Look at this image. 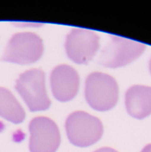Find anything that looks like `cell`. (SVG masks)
Listing matches in <instances>:
<instances>
[{
	"label": "cell",
	"mask_w": 151,
	"mask_h": 152,
	"mask_svg": "<svg viewBox=\"0 0 151 152\" xmlns=\"http://www.w3.org/2000/svg\"><path fill=\"white\" fill-rule=\"evenodd\" d=\"M85 95L88 104L99 111L114 108L118 100V86L116 79L104 73L93 72L85 81Z\"/></svg>",
	"instance_id": "cell-1"
},
{
	"label": "cell",
	"mask_w": 151,
	"mask_h": 152,
	"mask_svg": "<svg viewBox=\"0 0 151 152\" xmlns=\"http://www.w3.org/2000/svg\"><path fill=\"white\" fill-rule=\"evenodd\" d=\"M94 152H117L116 150L114 149H111V148H108V147H105V148H101V149H99L97 150L96 151Z\"/></svg>",
	"instance_id": "cell-11"
},
{
	"label": "cell",
	"mask_w": 151,
	"mask_h": 152,
	"mask_svg": "<svg viewBox=\"0 0 151 152\" xmlns=\"http://www.w3.org/2000/svg\"><path fill=\"white\" fill-rule=\"evenodd\" d=\"M51 86L53 96L60 102H69L77 94L79 76L69 65H59L51 74Z\"/></svg>",
	"instance_id": "cell-8"
},
{
	"label": "cell",
	"mask_w": 151,
	"mask_h": 152,
	"mask_svg": "<svg viewBox=\"0 0 151 152\" xmlns=\"http://www.w3.org/2000/svg\"><path fill=\"white\" fill-rule=\"evenodd\" d=\"M150 72H151V59H150Z\"/></svg>",
	"instance_id": "cell-13"
},
{
	"label": "cell",
	"mask_w": 151,
	"mask_h": 152,
	"mask_svg": "<svg viewBox=\"0 0 151 152\" xmlns=\"http://www.w3.org/2000/svg\"><path fill=\"white\" fill-rule=\"evenodd\" d=\"M145 45L132 39L110 35L101 53L99 62L108 68H119L135 61L145 50Z\"/></svg>",
	"instance_id": "cell-5"
},
{
	"label": "cell",
	"mask_w": 151,
	"mask_h": 152,
	"mask_svg": "<svg viewBox=\"0 0 151 152\" xmlns=\"http://www.w3.org/2000/svg\"><path fill=\"white\" fill-rule=\"evenodd\" d=\"M125 107L134 118L143 119L151 114V87L133 86L125 93Z\"/></svg>",
	"instance_id": "cell-9"
},
{
	"label": "cell",
	"mask_w": 151,
	"mask_h": 152,
	"mask_svg": "<svg viewBox=\"0 0 151 152\" xmlns=\"http://www.w3.org/2000/svg\"><path fill=\"white\" fill-rule=\"evenodd\" d=\"M99 46V36L85 28H73L67 36L65 43L69 58L77 64L88 63L96 54Z\"/></svg>",
	"instance_id": "cell-6"
},
{
	"label": "cell",
	"mask_w": 151,
	"mask_h": 152,
	"mask_svg": "<svg viewBox=\"0 0 151 152\" xmlns=\"http://www.w3.org/2000/svg\"><path fill=\"white\" fill-rule=\"evenodd\" d=\"M65 126L69 142L78 147H88L94 144L103 134L101 121L84 111L70 114Z\"/></svg>",
	"instance_id": "cell-2"
},
{
	"label": "cell",
	"mask_w": 151,
	"mask_h": 152,
	"mask_svg": "<svg viewBox=\"0 0 151 152\" xmlns=\"http://www.w3.org/2000/svg\"><path fill=\"white\" fill-rule=\"evenodd\" d=\"M15 87L30 111L45 110L50 107L44 74L41 69H33L20 74L16 80Z\"/></svg>",
	"instance_id": "cell-3"
},
{
	"label": "cell",
	"mask_w": 151,
	"mask_h": 152,
	"mask_svg": "<svg viewBox=\"0 0 151 152\" xmlns=\"http://www.w3.org/2000/svg\"><path fill=\"white\" fill-rule=\"evenodd\" d=\"M44 52L42 39L31 32L13 35L9 40L2 60L17 64H31L38 61Z\"/></svg>",
	"instance_id": "cell-4"
},
{
	"label": "cell",
	"mask_w": 151,
	"mask_h": 152,
	"mask_svg": "<svg viewBox=\"0 0 151 152\" xmlns=\"http://www.w3.org/2000/svg\"><path fill=\"white\" fill-rule=\"evenodd\" d=\"M30 152H55L61 142L60 131L52 119L35 118L29 124Z\"/></svg>",
	"instance_id": "cell-7"
},
{
	"label": "cell",
	"mask_w": 151,
	"mask_h": 152,
	"mask_svg": "<svg viewBox=\"0 0 151 152\" xmlns=\"http://www.w3.org/2000/svg\"><path fill=\"white\" fill-rule=\"evenodd\" d=\"M0 116L6 120L20 124L25 118V112L13 94L7 89L0 87Z\"/></svg>",
	"instance_id": "cell-10"
},
{
	"label": "cell",
	"mask_w": 151,
	"mask_h": 152,
	"mask_svg": "<svg viewBox=\"0 0 151 152\" xmlns=\"http://www.w3.org/2000/svg\"><path fill=\"white\" fill-rule=\"evenodd\" d=\"M142 152H151V144H148L147 146H145Z\"/></svg>",
	"instance_id": "cell-12"
}]
</instances>
